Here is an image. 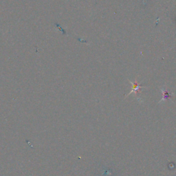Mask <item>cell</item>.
Returning <instances> with one entry per match:
<instances>
[{
    "label": "cell",
    "instance_id": "1",
    "mask_svg": "<svg viewBox=\"0 0 176 176\" xmlns=\"http://www.w3.org/2000/svg\"><path fill=\"white\" fill-rule=\"evenodd\" d=\"M129 82L131 83V84L132 85V92H130V93L129 94V95H130L132 93H135L136 95L138 92H140V88H146L145 87H143V86L140 85L137 82L136 83H132V81H129Z\"/></svg>",
    "mask_w": 176,
    "mask_h": 176
},
{
    "label": "cell",
    "instance_id": "2",
    "mask_svg": "<svg viewBox=\"0 0 176 176\" xmlns=\"http://www.w3.org/2000/svg\"><path fill=\"white\" fill-rule=\"evenodd\" d=\"M161 91L162 92V94H163V98L162 100L159 102V103H162V101H165L166 99L169 98H170L172 95H174L173 94H169L168 93V92L166 90V89H163V88H161Z\"/></svg>",
    "mask_w": 176,
    "mask_h": 176
}]
</instances>
